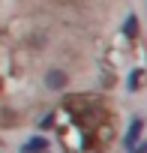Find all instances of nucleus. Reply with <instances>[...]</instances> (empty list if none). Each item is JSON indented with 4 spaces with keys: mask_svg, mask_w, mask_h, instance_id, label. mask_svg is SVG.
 <instances>
[{
    "mask_svg": "<svg viewBox=\"0 0 147 153\" xmlns=\"http://www.w3.org/2000/svg\"><path fill=\"white\" fill-rule=\"evenodd\" d=\"M141 132H144V120H141V117H135V120L129 123L126 135H123V147H126L129 153H132V150H135V144L141 141Z\"/></svg>",
    "mask_w": 147,
    "mask_h": 153,
    "instance_id": "f03ea898",
    "label": "nucleus"
},
{
    "mask_svg": "<svg viewBox=\"0 0 147 153\" xmlns=\"http://www.w3.org/2000/svg\"><path fill=\"white\" fill-rule=\"evenodd\" d=\"M120 36H123V39H135V36H138V15H135V12L126 15V21H123V27H120Z\"/></svg>",
    "mask_w": 147,
    "mask_h": 153,
    "instance_id": "20e7f679",
    "label": "nucleus"
},
{
    "mask_svg": "<svg viewBox=\"0 0 147 153\" xmlns=\"http://www.w3.org/2000/svg\"><path fill=\"white\" fill-rule=\"evenodd\" d=\"M144 78H147V75H144V69H141V66H138V69H132V72H129V81H126V90H129V93H138V87H141V81H144Z\"/></svg>",
    "mask_w": 147,
    "mask_h": 153,
    "instance_id": "39448f33",
    "label": "nucleus"
},
{
    "mask_svg": "<svg viewBox=\"0 0 147 153\" xmlns=\"http://www.w3.org/2000/svg\"><path fill=\"white\" fill-rule=\"evenodd\" d=\"M21 153H48V138L45 135H33L30 141H24Z\"/></svg>",
    "mask_w": 147,
    "mask_h": 153,
    "instance_id": "7ed1b4c3",
    "label": "nucleus"
},
{
    "mask_svg": "<svg viewBox=\"0 0 147 153\" xmlns=\"http://www.w3.org/2000/svg\"><path fill=\"white\" fill-rule=\"evenodd\" d=\"M132 153H147V144H141V147H135Z\"/></svg>",
    "mask_w": 147,
    "mask_h": 153,
    "instance_id": "0eeeda50",
    "label": "nucleus"
},
{
    "mask_svg": "<svg viewBox=\"0 0 147 153\" xmlns=\"http://www.w3.org/2000/svg\"><path fill=\"white\" fill-rule=\"evenodd\" d=\"M51 123H54V117L48 114V117H42V120H39V129H51Z\"/></svg>",
    "mask_w": 147,
    "mask_h": 153,
    "instance_id": "423d86ee",
    "label": "nucleus"
},
{
    "mask_svg": "<svg viewBox=\"0 0 147 153\" xmlns=\"http://www.w3.org/2000/svg\"><path fill=\"white\" fill-rule=\"evenodd\" d=\"M45 87L54 90V93H63L69 87V72L60 69V66H48L45 69Z\"/></svg>",
    "mask_w": 147,
    "mask_h": 153,
    "instance_id": "f257e3e1",
    "label": "nucleus"
}]
</instances>
